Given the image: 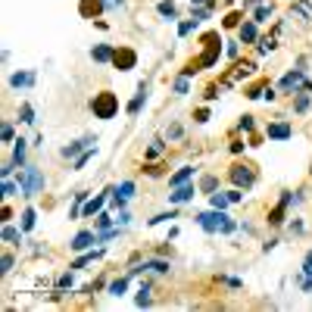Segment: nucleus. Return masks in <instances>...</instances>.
<instances>
[{"label": "nucleus", "instance_id": "f257e3e1", "mask_svg": "<svg viewBox=\"0 0 312 312\" xmlns=\"http://www.w3.org/2000/svg\"><path fill=\"white\" fill-rule=\"evenodd\" d=\"M16 181H19V193H22V197H34V193H41L44 184H47V178L41 175L37 166H22L19 175H16Z\"/></svg>", "mask_w": 312, "mask_h": 312}, {"label": "nucleus", "instance_id": "f03ea898", "mask_svg": "<svg viewBox=\"0 0 312 312\" xmlns=\"http://www.w3.org/2000/svg\"><path fill=\"white\" fill-rule=\"evenodd\" d=\"M91 109H94L97 119H112L115 109H119V100H115V94H112V91H100V94H94Z\"/></svg>", "mask_w": 312, "mask_h": 312}, {"label": "nucleus", "instance_id": "7ed1b4c3", "mask_svg": "<svg viewBox=\"0 0 312 312\" xmlns=\"http://www.w3.org/2000/svg\"><path fill=\"white\" fill-rule=\"evenodd\" d=\"M228 178H231V184H234V187L250 190V187L256 184V169H253L250 163H234V166L228 169Z\"/></svg>", "mask_w": 312, "mask_h": 312}, {"label": "nucleus", "instance_id": "20e7f679", "mask_svg": "<svg viewBox=\"0 0 312 312\" xmlns=\"http://www.w3.org/2000/svg\"><path fill=\"white\" fill-rule=\"evenodd\" d=\"M265 138L268 141H290L294 138V125L287 119H275V122L265 125Z\"/></svg>", "mask_w": 312, "mask_h": 312}, {"label": "nucleus", "instance_id": "39448f33", "mask_svg": "<svg viewBox=\"0 0 312 312\" xmlns=\"http://www.w3.org/2000/svg\"><path fill=\"white\" fill-rule=\"evenodd\" d=\"M222 222H225V212H222V209H212V212H197V225H200L206 234H219Z\"/></svg>", "mask_w": 312, "mask_h": 312}, {"label": "nucleus", "instance_id": "423d86ee", "mask_svg": "<svg viewBox=\"0 0 312 312\" xmlns=\"http://www.w3.org/2000/svg\"><path fill=\"white\" fill-rule=\"evenodd\" d=\"M303 85H306V69H294V72H287V75L281 78V82H278V88H281L284 94H290V91L297 94Z\"/></svg>", "mask_w": 312, "mask_h": 312}, {"label": "nucleus", "instance_id": "0eeeda50", "mask_svg": "<svg viewBox=\"0 0 312 312\" xmlns=\"http://www.w3.org/2000/svg\"><path fill=\"white\" fill-rule=\"evenodd\" d=\"M112 66H115V69H122V72H128V69L138 66V53L128 50V47H119V50H115V56H112Z\"/></svg>", "mask_w": 312, "mask_h": 312}, {"label": "nucleus", "instance_id": "6e6552de", "mask_svg": "<svg viewBox=\"0 0 312 312\" xmlns=\"http://www.w3.org/2000/svg\"><path fill=\"white\" fill-rule=\"evenodd\" d=\"M91 147H97V138H94V134H85L82 141H72L69 147H63V156H66V160H72V156L85 153V150H91Z\"/></svg>", "mask_w": 312, "mask_h": 312}, {"label": "nucleus", "instance_id": "1a4fd4ad", "mask_svg": "<svg viewBox=\"0 0 312 312\" xmlns=\"http://www.w3.org/2000/svg\"><path fill=\"white\" fill-rule=\"evenodd\" d=\"M197 190H200V187H193L190 181H187V184H178V187H172V193H169V203H187V200L197 197Z\"/></svg>", "mask_w": 312, "mask_h": 312}, {"label": "nucleus", "instance_id": "9d476101", "mask_svg": "<svg viewBox=\"0 0 312 312\" xmlns=\"http://www.w3.org/2000/svg\"><path fill=\"white\" fill-rule=\"evenodd\" d=\"M91 244H97V231H82V234H75L69 247H72L75 253H85V250H88Z\"/></svg>", "mask_w": 312, "mask_h": 312}, {"label": "nucleus", "instance_id": "9b49d317", "mask_svg": "<svg viewBox=\"0 0 312 312\" xmlns=\"http://www.w3.org/2000/svg\"><path fill=\"white\" fill-rule=\"evenodd\" d=\"M238 34H241V44H253V41H259V28H256L253 19H250V22H241Z\"/></svg>", "mask_w": 312, "mask_h": 312}, {"label": "nucleus", "instance_id": "f8f14e48", "mask_svg": "<svg viewBox=\"0 0 312 312\" xmlns=\"http://www.w3.org/2000/svg\"><path fill=\"white\" fill-rule=\"evenodd\" d=\"M0 238H4V244H10V247H19L22 244V228H16V225H4V231H0Z\"/></svg>", "mask_w": 312, "mask_h": 312}, {"label": "nucleus", "instance_id": "ddd939ff", "mask_svg": "<svg viewBox=\"0 0 312 312\" xmlns=\"http://www.w3.org/2000/svg\"><path fill=\"white\" fill-rule=\"evenodd\" d=\"M34 85V72H13L10 75V88H31Z\"/></svg>", "mask_w": 312, "mask_h": 312}, {"label": "nucleus", "instance_id": "4468645a", "mask_svg": "<svg viewBox=\"0 0 312 312\" xmlns=\"http://www.w3.org/2000/svg\"><path fill=\"white\" fill-rule=\"evenodd\" d=\"M78 10H82V16L94 19V16H100L106 10V4H103V0H82V7H78Z\"/></svg>", "mask_w": 312, "mask_h": 312}, {"label": "nucleus", "instance_id": "2eb2a0df", "mask_svg": "<svg viewBox=\"0 0 312 312\" xmlns=\"http://www.w3.org/2000/svg\"><path fill=\"white\" fill-rule=\"evenodd\" d=\"M144 103H147V82H141V85H138V94H134V100L128 103V115H138Z\"/></svg>", "mask_w": 312, "mask_h": 312}, {"label": "nucleus", "instance_id": "dca6fc26", "mask_svg": "<svg viewBox=\"0 0 312 312\" xmlns=\"http://www.w3.org/2000/svg\"><path fill=\"white\" fill-rule=\"evenodd\" d=\"M112 56H115L112 44H97V47L91 50V60H94V63H109Z\"/></svg>", "mask_w": 312, "mask_h": 312}, {"label": "nucleus", "instance_id": "f3484780", "mask_svg": "<svg viewBox=\"0 0 312 312\" xmlns=\"http://www.w3.org/2000/svg\"><path fill=\"white\" fill-rule=\"evenodd\" d=\"M309 106H312V94L297 91V94H294V112H297V115H303V112H309Z\"/></svg>", "mask_w": 312, "mask_h": 312}, {"label": "nucleus", "instance_id": "a211bd4d", "mask_svg": "<svg viewBox=\"0 0 312 312\" xmlns=\"http://www.w3.org/2000/svg\"><path fill=\"white\" fill-rule=\"evenodd\" d=\"M144 268L147 271H156V275H169L172 262H166V259H144Z\"/></svg>", "mask_w": 312, "mask_h": 312}, {"label": "nucleus", "instance_id": "6ab92c4d", "mask_svg": "<svg viewBox=\"0 0 312 312\" xmlns=\"http://www.w3.org/2000/svg\"><path fill=\"white\" fill-rule=\"evenodd\" d=\"M193 172H197V169H190V166H181L172 178H169V187H178V184H187L190 178H193Z\"/></svg>", "mask_w": 312, "mask_h": 312}, {"label": "nucleus", "instance_id": "aec40b11", "mask_svg": "<svg viewBox=\"0 0 312 312\" xmlns=\"http://www.w3.org/2000/svg\"><path fill=\"white\" fill-rule=\"evenodd\" d=\"M156 13H160L163 19H169V22L178 19V7L172 4V0H160V4H156Z\"/></svg>", "mask_w": 312, "mask_h": 312}, {"label": "nucleus", "instance_id": "412c9836", "mask_svg": "<svg viewBox=\"0 0 312 312\" xmlns=\"http://www.w3.org/2000/svg\"><path fill=\"white\" fill-rule=\"evenodd\" d=\"M25 156H28V150H25V141L19 138V141H13V163L22 169L25 166Z\"/></svg>", "mask_w": 312, "mask_h": 312}, {"label": "nucleus", "instance_id": "4be33fe9", "mask_svg": "<svg viewBox=\"0 0 312 312\" xmlns=\"http://www.w3.org/2000/svg\"><path fill=\"white\" fill-rule=\"evenodd\" d=\"M209 206H212V209H222V212H225V209L231 206L228 193H219V190H216V193H209Z\"/></svg>", "mask_w": 312, "mask_h": 312}, {"label": "nucleus", "instance_id": "5701e85b", "mask_svg": "<svg viewBox=\"0 0 312 312\" xmlns=\"http://www.w3.org/2000/svg\"><path fill=\"white\" fill-rule=\"evenodd\" d=\"M150 294H153V287H150V281H144L141 290H138V297H134V303H138V306H150V303H153Z\"/></svg>", "mask_w": 312, "mask_h": 312}, {"label": "nucleus", "instance_id": "b1692460", "mask_svg": "<svg viewBox=\"0 0 312 312\" xmlns=\"http://www.w3.org/2000/svg\"><path fill=\"white\" fill-rule=\"evenodd\" d=\"M163 150H166V141H163V138H156V141H150V147H147L144 156H147V160H156V156H160Z\"/></svg>", "mask_w": 312, "mask_h": 312}, {"label": "nucleus", "instance_id": "393cba45", "mask_svg": "<svg viewBox=\"0 0 312 312\" xmlns=\"http://www.w3.org/2000/svg\"><path fill=\"white\" fill-rule=\"evenodd\" d=\"M271 13H275V7H271V4H268V7H265V4H262V7H256L253 22H256V25H262V22H268V16H271Z\"/></svg>", "mask_w": 312, "mask_h": 312}, {"label": "nucleus", "instance_id": "a878e982", "mask_svg": "<svg viewBox=\"0 0 312 312\" xmlns=\"http://www.w3.org/2000/svg\"><path fill=\"white\" fill-rule=\"evenodd\" d=\"M128 290V278H115V281H109V297H122Z\"/></svg>", "mask_w": 312, "mask_h": 312}, {"label": "nucleus", "instance_id": "bb28decb", "mask_svg": "<svg viewBox=\"0 0 312 312\" xmlns=\"http://www.w3.org/2000/svg\"><path fill=\"white\" fill-rule=\"evenodd\" d=\"M216 187H219V178L216 175H203L200 178V193H216Z\"/></svg>", "mask_w": 312, "mask_h": 312}, {"label": "nucleus", "instance_id": "cd10ccee", "mask_svg": "<svg viewBox=\"0 0 312 312\" xmlns=\"http://www.w3.org/2000/svg\"><path fill=\"white\" fill-rule=\"evenodd\" d=\"M19 122H22V125H34V109H31V103H22V106H19Z\"/></svg>", "mask_w": 312, "mask_h": 312}, {"label": "nucleus", "instance_id": "c85d7f7f", "mask_svg": "<svg viewBox=\"0 0 312 312\" xmlns=\"http://www.w3.org/2000/svg\"><path fill=\"white\" fill-rule=\"evenodd\" d=\"M100 256H103V250H91V253H85L82 259H75V262H72V268H85L88 262H94V259H100Z\"/></svg>", "mask_w": 312, "mask_h": 312}, {"label": "nucleus", "instance_id": "c756f323", "mask_svg": "<svg viewBox=\"0 0 312 312\" xmlns=\"http://www.w3.org/2000/svg\"><path fill=\"white\" fill-rule=\"evenodd\" d=\"M112 225H119V222H115L109 212H100V216H97V225H94V231H106V228H112Z\"/></svg>", "mask_w": 312, "mask_h": 312}, {"label": "nucleus", "instance_id": "7c9ffc66", "mask_svg": "<svg viewBox=\"0 0 312 312\" xmlns=\"http://www.w3.org/2000/svg\"><path fill=\"white\" fill-rule=\"evenodd\" d=\"M94 156H97V147L85 150V153H82V156H78V160H75V172H78V169H85V166H88V163L94 160Z\"/></svg>", "mask_w": 312, "mask_h": 312}, {"label": "nucleus", "instance_id": "2f4dec72", "mask_svg": "<svg viewBox=\"0 0 312 312\" xmlns=\"http://www.w3.org/2000/svg\"><path fill=\"white\" fill-rule=\"evenodd\" d=\"M115 193H119V197H134V181H119V184H115Z\"/></svg>", "mask_w": 312, "mask_h": 312}, {"label": "nucleus", "instance_id": "473e14b6", "mask_svg": "<svg viewBox=\"0 0 312 312\" xmlns=\"http://www.w3.org/2000/svg\"><path fill=\"white\" fill-rule=\"evenodd\" d=\"M238 131H244V134H253V131H256V122H253V115H241V122H238Z\"/></svg>", "mask_w": 312, "mask_h": 312}, {"label": "nucleus", "instance_id": "72a5a7b5", "mask_svg": "<svg viewBox=\"0 0 312 312\" xmlns=\"http://www.w3.org/2000/svg\"><path fill=\"white\" fill-rule=\"evenodd\" d=\"M197 25H200V22H197V19H193V16H190L187 22H181V25H178V34H181V37H187L190 31H197Z\"/></svg>", "mask_w": 312, "mask_h": 312}, {"label": "nucleus", "instance_id": "f704fd0d", "mask_svg": "<svg viewBox=\"0 0 312 312\" xmlns=\"http://www.w3.org/2000/svg\"><path fill=\"white\" fill-rule=\"evenodd\" d=\"M187 91H190V82H187V75H178V78H175V94H178V97H184Z\"/></svg>", "mask_w": 312, "mask_h": 312}, {"label": "nucleus", "instance_id": "c9c22d12", "mask_svg": "<svg viewBox=\"0 0 312 312\" xmlns=\"http://www.w3.org/2000/svg\"><path fill=\"white\" fill-rule=\"evenodd\" d=\"M34 222H37V219H34V209L28 206V209L22 212V231H31V228H34Z\"/></svg>", "mask_w": 312, "mask_h": 312}, {"label": "nucleus", "instance_id": "e433bc0d", "mask_svg": "<svg viewBox=\"0 0 312 312\" xmlns=\"http://www.w3.org/2000/svg\"><path fill=\"white\" fill-rule=\"evenodd\" d=\"M16 190H19V181H10V178H7V181H4V197H7V200L16 197Z\"/></svg>", "mask_w": 312, "mask_h": 312}, {"label": "nucleus", "instance_id": "4c0bfd02", "mask_svg": "<svg viewBox=\"0 0 312 312\" xmlns=\"http://www.w3.org/2000/svg\"><path fill=\"white\" fill-rule=\"evenodd\" d=\"M241 19H244V13H231L225 19V28H241Z\"/></svg>", "mask_w": 312, "mask_h": 312}, {"label": "nucleus", "instance_id": "58836bf2", "mask_svg": "<svg viewBox=\"0 0 312 312\" xmlns=\"http://www.w3.org/2000/svg\"><path fill=\"white\" fill-rule=\"evenodd\" d=\"M175 216H178L175 209H172V212H160V216H153V219H150L147 225H160V222H169V219H175Z\"/></svg>", "mask_w": 312, "mask_h": 312}, {"label": "nucleus", "instance_id": "ea45409f", "mask_svg": "<svg viewBox=\"0 0 312 312\" xmlns=\"http://www.w3.org/2000/svg\"><path fill=\"white\" fill-rule=\"evenodd\" d=\"M234 228H238V222H234L231 216H225V222H222V228H219V234H231Z\"/></svg>", "mask_w": 312, "mask_h": 312}, {"label": "nucleus", "instance_id": "a19ab883", "mask_svg": "<svg viewBox=\"0 0 312 312\" xmlns=\"http://www.w3.org/2000/svg\"><path fill=\"white\" fill-rule=\"evenodd\" d=\"M69 287H72V275L66 271V275H60V278H56V290H69Z\"/></svg>", "mask_w": 312, "mask_h": 312}, {"label": "nucleus", "instance_id": "79ce46f5", "mask_svg": "<svg viewBox=\"0 0 312 312\" xmlns=\"http://www.w3.org/2000/svg\"><path fill=\"white\" fill-rule=\"evenodd\" d=\"M181 134H184V128H181V125H169V128H166V138H169V141H178Z\"/></svg>", "mask_w": 312, "mask_h": 312}, {"label": "nucleus", "instance_id": "37998d69", "mask_svg": "<svg viewBox=\"0 0 312 312\" xmlns=\"http://www.w3.org/2000/svg\"><path fill=\"white\" fill-rule=\"evenodd\" d=\"M0 138H4L7 144H13V122H4V128H0Z\"/></svg>", "mask_w": 312, "mask_h": 312}, {"label": "nucleus", "instance_id": "c03bdc74", "mask_svg": "<svg viewBox=\"0 0 312 312\" xmlns=\"http://www.w3.org/2000/svg\"><path fill=\"white\" fill-rule=\"evenodd\" d=\"M225 53H228V56L234 60V56H238V53H241V41H228V47H225Z\"/></svg>", "mask_w": 312, "mask_h": 312}, {"label": "nucleus", "instance_id": "a18cd8bd", "mask_svg": "<svg viewBox=\"0 0 312 312\" xmlns=\"http://www.w3.org/2000/svg\"><path fill=\"white\" fill-rule=\"evenodd\" d=\"M228 200H231V203H241V200H244V190H241V187H231V190H228Z\"/></svg>", "mask_w": 312, "mask_h": 312}, {"label": "nucleus", "instance_id": "49530a36", "mask_svg": "<svg viewBox=\"0 0 312 312\" xmlns=\"http://www.w3.org/2000/svg\"><path fill=\"white\" fill-rule=\"evenodd\" d=\"M16 265V259H13V253H4V275H7V271Z\"/></svg>", "mask_w": 312, "mask_h": 312}, {"label": "nucleus", "instance_id": "de8ad7c7", "mask_svg": "<svg viewBox=\"0 0 312 312\" xmlns=\"http://www.w3.org/2000/svg\"><path fill=\"white\" fill-rule=\"evenodd\" d=\"M197 122H200V125L209 122V109H197Z\"/></svg>", "mask_w": 312, "mask_h": 312}, {"label": "nucleus", "instance_id": "09e8293b", "mask_svg": "<svg viewBox=\"0 0 312 312\" xmlns=\"http://www.w3.org/2000/svg\"><path fill=\"white\" fill-rule=\"evenodd\" d=\"M244 147H247L244 141H231V153H244Z\"/></svg>", "mask_w": 312, "mask_h": 312}, {"label": "nucleus", "instance_id": "8fccbe9b", "mask_svg": "<svg viewBox=\"0 0 312 312\" xmlns=\"http://www.w3.org/2000/svg\"><path fill=\"white\" fill-rule=\"evenodd\" d=\"M275 247H278V238H271L268 244H262V250H265V253H268V250H275Z\"/></svg>", "mask_w": 312, "mask_h": 312}, {"label": "nucleus", "instance_id": "3c124183", "mask_svg": "<svg viewBox=\"0 0 312 312\" xmlns=\"http://www.w3.org/2000/svg\"><path fill=\"white\" fill-rule=\"evenodd\" d=\"M115 222H119V225H128V222H131V216H128V212H119V219H115Z\"/></svg>", "mask_w": 312, "mask_h": 312}, {"label": "nucleus", "instance_id": "603ef678", "mask_svg": "<svg viewBox=\"0 0 312 312\" xmlns=\"http://www.w3.org/2000/svg\"><path fill=\"white\" fill-rule=\"evenodd\" d=\"M290 231L294 234H303V222H290Z\"/></svg>", "mask_w": 312, "mask_h": 312}, {"label": "nucleus", "instance_id": "864d4df0", "mask_svg": "<svg viewBox=\"0 0 312 312\" xmlns=\"http://www.w3.org/2000/svg\"><path fill=\"white\" fill-rule=\"evenodd\" d=\"M200 4H206V0H190V7H200Z\"/></svg>", "mask_w": 312, "mask_h": 312}]
</instances>
